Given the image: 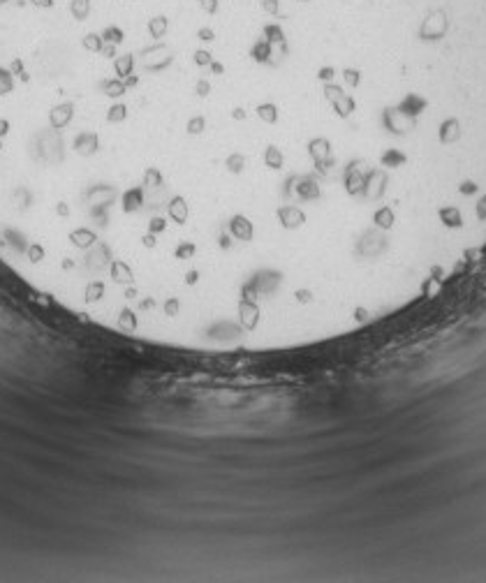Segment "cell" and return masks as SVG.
<instances>
[{
    "mask_svg": "<svg viewBox=\"0 0 486 583\" xmlns=\"http://www.w3.org/2000/svg\"><path fill=\"white\" fill-rule=\"evenodd\" d=\"M90 5H88V0H72L70 3V14L74 16V19H84L86 14H88Z\"/></svg>",
    "mask_w": 486,
    "mask_h": 583,
    "instance_id": "obj_1",
    "label": "cell"
},
{
    "mask_svg": "<svg viewBox=\"0 0 486 583\" xmlns=\"http://www.w3.org/2000/svg\"><path fill=\"white\" fill-rule=\"evenodd\" d=\"M84 47L88 49V51H93V53H100V49H102V37L95 35V33L86 35V37H84Z\"/></svg>",
    "mask_w": 486,
    "mask_h": 583,
    "instance_id": "obj_2",
    "label": "cell"
}]
</instances>
